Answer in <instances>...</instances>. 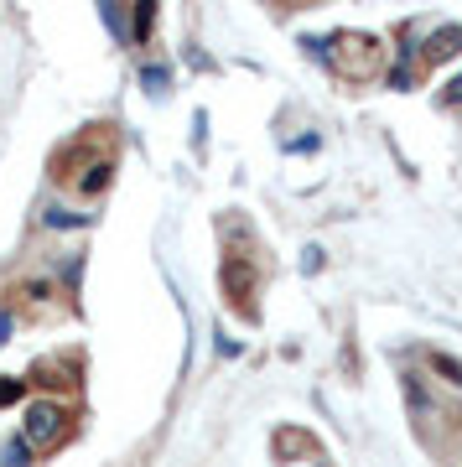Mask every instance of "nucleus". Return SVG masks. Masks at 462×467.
<instances>
[{"label": "nucleus", "instance_id": "nucleus-3", "mask_svg": "<svg viewBox=\"0 0 462 467\" xmlns=\"http://www.w3.org/2000/svg\"><path fill=\"white\" fill-rule=\"evenodd\" d=\"M110 182H115V161H110V156H100V161H94V167H89V171L79 177L83 192H104Z\"/></svg>", "mask_w": 462, "mask_h": 467}, {"label": "nucleus", "instance_id": "nucleus-11", "mask_svg": "<svg viewBox=\"0 0 462 467\" xmlns=\"http://www.w3.org/2000/svg\"><path fill=\"white\" fill-rule=\"evenodd\" d=\"M446 99H452V104H457V99H462V78H457V84H452V94H446Z\"/></svg>", "mask_w": 462, "mask_h": 467}, {"label": "nucleus", "instance_id": "nucleus-5", "mask_svg": "<svg viewBox=\"0 0 462 467\" xmlns=\"http://www.w3.org/2000/svg\"><path fill=\"white\" fill-rule=\"evenodd\" d=\"M0 467H32V447H26V436H11V441H5Z\"/></svg>", "mask_w": 462, "mask_h": 467}, {"label": "nucleus", "instance_id": "nucleus-1", "mask_svg": "<svg viewBox=\"0 0 462 467\" xmlns=\"http://www.w3.org/2000/svg\"><path fill=\"white\" fill-rule=\"evenodd\" d=\"M63 405L58 400H32L26 405V426H21V436H26V447H52L58 436H63Z\"/></svg>", "mask_w": 462, "mask_h": 467}, {"label": "nucleus", "instance_id": "nucleus-9", "mask_svg": "<svg viewBox=\"0 0 462 467\" xmlns=\"http://www.w3.org/2000/svg\"><path fill=\"white\" fill-rule=\"evenodd\" d=\"M151 21H156V5H151V0H146V5H135V36H146Z\"/></svg>", "mask_w": 462, "mask_h": 467}, {"label": "nucleus", "instance_id": "nucleus-2", "mask_svg": "<svg viewBox=\"0 0 462 467\" xmlns=\"http://www.w3.org/2000/svg\"><path fill=\"white\" fill-rule=\"evenodd\" d=\"M224 291L234 296L239 312H249V296H255V270L245 260H224Z\"/></svg>", "mask_w": 462, "mask_h": 467}, {"label": "nucleus", "instance_id": "nucleus-8", "mask_svg": "<svg viewBox=\"0 0 462 467\" xmlns=\"http://www.w3.org/2000/svg\"><path fill=\"white\" fill-rule=\"evenodd\" d=\"M21 395H26V384H21V379H0V410H5V405H16Z\"/></svg>", "mask_w": 462, "mask_h": 467}, {"label": "nucleus", "instance_id": "nucleus-7", "mask_svg": "<svg viewBox=\"0 0 462 467\" xmlns=\"http://www.w3.org/2000/svg\"><path fill=\"white\" fill-rule=\"evenodd\" d=\"M47 229H83L89 223V213H68V208H47V218H42Z\"/></svg>", "mask_w": 462, "mask_h": 467}, {"label": "nucleus", "instance_id": "nucleus-4", "mask_svg": "<svg viewBox=\"0 0 462 467\" xmlns=\"http://www.w3.org/2000/svg\"><path fill=\"white\" fill-rule=\"evenodd\" d=\"M457 42H462V26H446V32H436L426 42V57H431V63H442V57H452V52H457Z\"/></svg>", "mask_w": 462, "mask_h": 467}, {"label": "nucleus", "instance_id": "nucleus-6", "mask_svg": "<svg viewBox=\"0 0 462 467\" xmlns=\"http://www.w3.org/2000/svg\"><path fill=\"white\" fill-rule=\"evenodd\" d=\"M141 84H146L151 94H166V88H172V67H166V63H146V67H141Z\"/></svg>", "mask_w": 462, "mask_h": 467}, {"label": "nucleus", "instance_id": "nucleus-10", "mask_svg": "<svg viewBox=\"0 0 462 467\" xmlns=\"http://www.w3.org/2000/svg\"><path fill=\"white\" fill-rule=\"evenodd\" d=\"M5 337H11V317H5V312H0V343H5Z\"/></svg>", "mask_w": 462, "mask_h": 467}]
</instances>
